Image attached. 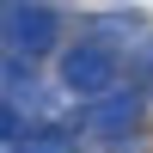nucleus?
Segmentation results:
<instances>
[]
</instances>
